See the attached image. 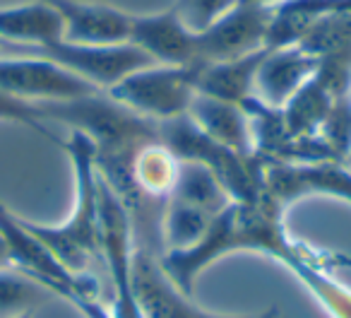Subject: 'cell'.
I'll return each instance as SVG.
<instances>
[{
  "mask_svg": "<svg viewBox=\"0 0 351 318\" xmlns=\"http://www.w3.org/2000/svg\"><path fill=\"white\" fill-rule=\"evenodd\" d=\"M73 159L75 177H77V205L65 225L41 227L20 217L27 231L36 236L51 253L75 275H87L92 263L101 260L99 244V174L94 167V142L84 133L73 130L70 140L60 142ZM92 275V273H89Z\"/></svg>",
  "mask_w": 351,
  "mask_h": 318,
  "instance_id": "obj_1",
  "label": "cell"
},
{
  "mask_svg": "<svg viewBox=\"0 0 351 318\" xmlns=\"http://www.w3.org/2000/svg\"><path fill=\"white\" fill-rule=\"evenodd\" d=\"M195 80L197 65L156 63L123 78L118 84L106 89V94L152 121H169L188 113L191 102L197 94Z\"/></svg>",
  "mask_w": 351,
  "mask_h": 318,
  "instance_id": "obj_2",
  "label": "cell"
},
{
  "mask_svg": "<svg viewBox=\"0 0 351 318\" xmlns=\"http://www.w3.org/2000/svg\"><path fill=\"white\" fill-rule=\"evenodd\" d=\"M0 54L15 56H41L65 70L80 75L92 82L97 89L106 92L123 78L156 65L149 56L135 44H113V46H92V44H70V41H53L49 46L29 49V46H0Z\"/></svg>",
  "mask_w": 351,
  "mask_h": 318,
  "instance_id": "obj_3",
  "label": "cell"
},
{
  "mask_svg": "<svg viewBox=\"0 0 351 318\" xmlns=\"http://www.w3.org/2000/svg\"><path fill=\"white\" fill-rule=\"evenodd\" d=\"M0 234L8 246L10 268L29 275L32 280L49 287L53 294L75 299H97L99 282L94 275H75L51 253L46 244H41L32 231L25 229L20 217L10 215L5 205H0Z\"/></svg>",
  "mask_w": 351,
  "mask_h": 318,
  "instance_id": "obj_4",
  "label": "cell"
},
{
  "mask_svg": "<svg viewBox=\"0 0 351 318\" xmlns=\"http://www.w3.org/2000/svg\"><path fill=\"white\" fill-rule=\"evenodd\" d=\"M274 17L272 3L239 0L229 12L197 34L200 65L234 60L267 49V32Z\"/></svg>",
  "mask_w": 351,
  "mask_h": 318,
  "instance_id": "obj_5",
  "label": "cell"
},
{
  "mask_svg": "<svg viewBox=\"0 0 351 318\" xmlns=\"http://www.w3.org/2000/svg\"><path fill=\"white\" fill-rule=\"evenodd\" d=\"M0 92L25 102H65L101 89L41 56L0 54Z\"/></svg>",
  "mask_w": 351,
  "mask_h": 318,
  "instance_id": "obj_6",
  "label": "cell"
},
{
  "mask_svg": "<svg viewBox=\"0 0 351 318\" xmlns=\"http://www.w3.org/2000/svg\"><path fill=\"white\" fill-rule=\"evenodd\" d=\"M63 17V41L70 44L113 46L130 44L135 15L104 3L82 0H49Z\"/></svg>",
  "mask_w": 351,
  "mask_h": 318,
  "instance_id": "obj_7",
  "label": "cell"
},
{
  "mask_svg": "<svg viewBox=\"0 0 351 318\" xmlns=\"http://www.w3.org/2000/svg\"><path fill=\"white\" fill-rule=\"evenodd\" d=\"M265 188L282 207L311 193H330L351 203V169L344 164L274 162L265 169Z\"/></svg>",
  "mask_w": 351,
  "mask_h": 318,
  "instance_id": "obj_8",
  "label": "cell"
},
{
  "mask_svg": "<svg viewBox=\"0 0 351 318\" xmlns=\"http://www.w3.org/2000/svg\"><path fill=\"white\" fill-rule=\"evenodd\" d=\"M130 44L142 49L159 65H200L197 34L183 25L173 8L159 15H135Z\"/></svg>",
  "mask_w": 351,
  "mask_h": 318,
  "instance_id": "obj_9",
  "label": "cell"
},
{
  "mask_svg": "<svg viewBox=\"0 0 351 318\" xmlns=\"http://www.w3.org/2000/svg\"><path fill=\"white\" fill-rule=\"evenodd\" d=\"M320 68V58L296 44L269 49L255 73L253 97L272 109H282Z\"/></svg>",
  "mask_w": 351,
  "mask_h": 318,
  "instance_id": "obj_10",
  "label": "cell"
},
{
  "mask_svg": "<svg viewBox=\"0 0 351 318\" xmlns=\"http://www.w3.org/2000/svg\"><path fill=\"white\" fill-rule=\"evenodd\" d=\"M63 39V17L49 0L0 8V46H49Z\"/></svg>",
  "mask_w": 351,
  "mask_h": 318,
  "instance_id": "obj_11",
  "label": "cell"
},
{
  "mask_svg": "<svg viewBox=\"0 0 351 318\" xmlns=\"http://www.w3.org/2000/svg\"><path fill=\"white\" fill-rule=\"evenodd\" d=\"M267 51L269 49H263L250 56H243V58L197 65V80H195L197 94H205V97L241 106L245 99L253 97L255 73H258Z\"/></svg>",
  "mask_w": 351,
  "mask_h": 318,
  "instance_id": "obj_12",
  "label": "cell"
},
{
  "mask_svg": "<svg viewBox=\"0 0 351 318\" xmlns=\"http://www.w3.org/2000/svg\"><path fill=\"white\" fill-rule=\"evenodd\" d=\"M188 116L217 142L241 152V155H255L250 121L243 106L219 102V99L205 97V94H195L191 109H188Z\"/></svg>",
  "mask_w": 351,
  "mask_h": 318,
  "instance_id": "obj_13",
  "label": "cell"
},
{
  "mask_svg": "<svg viewBox=\"0 0 351 318\" xmlns=\"http://www.w3.org/2000/svg\"><path fill=\"white\" fill-rule=\"evenodd\" d=\"M53 294L49 287L32 280L17 268H0V318H20Z\"/></svg>",
  "mask_w": 351,
  "mask_h": 318,
  "instance_id": "obj_14",
  "label": "cell"
},
{
  "mask_svg": "<svg viewBox=\"0 0 351 318\" xmlns=\"http://www.w3.org/2000/svg\"><path fill=\"white\" fill-rule=\"evenodd\" d=\"M239 0H176L173 12L181 17V22L191 32L200 34L212 22L219 20L224 12H229Z\"/></svg>",
  "mask_w": 351,
  "mask_h": 318,
  "instance_id": "obj_15",
  "label": "cell"
},
{
  "mask_svg": "<svg viewBox=\"0 0 351 318\" xmlns=\"http://www.w3.org/2000/svg\"><path fill=\"white\" fill-rule=\"evenodd\" d=\"M0 118H3V121H15V123H22V126H29L32 130L41 133L44 137L58 142V145L63 142L51 130H46V126H44L46 118L36 102H25V99H17L5 92H0Z\"/></svg>",
  "mask_w": 351,
  "mask_h": 318,
  "instance_id": "obj_16",
  "label": "cell"
},
{
  "mask_svg": "<svg viewBox=\"0 0 351 318\" xmlns=\"http://www.w3.org/2000/svg\"><path fill=\"white\" fill-rule=\"evenodd\" d=\"M0 268H10V255H8V246L3 241V234H0Z\"/></svg>",
  "mask_w": 351,
  "mask_h": 318,
  "instance_id": "obj_17",
  "label": "cell"
},
{
  "mask_svg": "<svg viewBox=\"0 0 351 318\" xmlns=\"http://www.w3.org/2000/svg\"><path fill=\"white\" fill-rule=\"evenodd\" d=\"M260 318H279V308H269V311H265Z\"/></svg>",
  "mask_w": 351,
  "mask_h": 318,
  "instance_id": "obj_18",
  "label": "cell"
},
{
  "mask_svg": "<svg viewBox=\"0 0 351 318\" xmlns=\"http://www.w3.org/2000/svg\"><path fill=\"white\" fill-rule=\"evenodd\" d=\"M344 164H349V169H351V152H349V157H346V162Z\"/></svg>",
  "mask_w": 351,
  "mask_h": 318,
  "instance_id": "obj_19",
  "label": "cell"
},
{
  "mask_svg": "<svg viewBox=\"0 0 351 318\" xmlns=\"http://www.w3.org/2000/svg\"><path fill=\"white\" fill-rule=\"evenodd\" d=\"M263 3H272L274 5V3H282V0H263Z\"/></svg>",
  "mask_w": 351,
  "mask_h": 318,
  "instance_id": "obj_20",
  "label": "cell"
}]
</instances>
